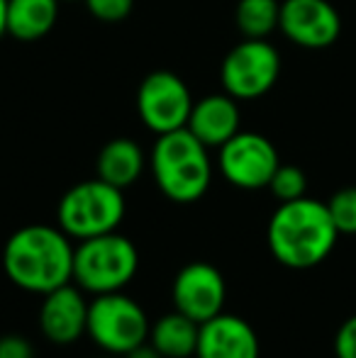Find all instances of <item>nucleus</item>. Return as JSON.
<instances>
[{"label": "nucleus", "instance_id": "2eb2a0df", "mask_svg": "<svg viewBox=\"0 0 356 358\" xmlns=\"http://www.w3.org/2000/svg\"><path fill=\"white\" fill-rule=\"evenodd\" d=\"M144 169H147V156H144L142 146L129 137L110 139L95 159L98 178H103L105 183L115 185L120 190L137 183L142 178Z\"/></svg>", "mask_w": 356, "mask_h": 358}, {"label": "nucleus", "instance_id": "412c9836", "mask_svg": "<svg viewBox=\"0 0 356 358\" xmlns=\"http://www.w3.org/2000/svg\"><path fill=\"white\" fill-rule=\"evenodd\" d=\"M88 8V13L100 22H122L129 17L134 8V0H83Z\"/></svg>", "mask_w": 356, "mask_h": 358}, {"label": "nucleus", "instance_id": "f3484780", "mask_svg": "<svg viewBox=\"0 0 356 358\" xmlns=\"http://www.w3.org/2000/svg\"><path fill=\"white\" fill-rule=\"evenodd\" d=\"M198 331H200L198 322L185 317L183 312L173 310V312L162 315L157 322H152L149 344H152L164 358H190V356H195Z\"/></svg>", "mask_w": 356, "mask_h": 358}, {"label": "nucleus", "instance_id": "4be33fe9", "mask_svg": "<svg viewBox=\"0 0 356 358\" xmlns=\"http://www.w3.org/2000/svg\"><path fill=\"white\" fill-rule=\"evenodd\" d=\"M334 356L337 358H356V315L349 317L334 336Z\"/></svg>", "mask_w": 356, "mask_h": 358}, {"label": "nucleus", "instance_id": "6ab92c4d", "mask_svg": "<svg viewBox=\"0 0 356 358\" xmlns=\"http://www.w3.org/2000/svg\"><path fill=\"white\" fill-rule=\"evenodd\" d=\"M269 190L278 203H290V200L305 198V193H308V178H305L303 169H298V166L280 164L276 169L273 178H271Z\"/></svg>", "mask_w": 356, "mask_h": 358}, {"label": "nucleus", "instance_id": "a878e982", "mask_svg": "<svg viewBox=\"0 0 356 358\" xmlns=\"http://www.w3.org/2000/svg\"><path fill=\"white\" fill-rule=\"evenodd\" d=\"M93 358H124V356H113V354H100V356H93Z\"/></svg>", "mask_w": 356, "mask_h": 358}, {"label": "nucleus", "instance_id": "6e6552de", "mask_svg": "<svg viewBox=\"0 0 356 358\" xmlns=\"http://www.w3.org/2000/svg\"><path fill=\"white\" fill-rule=\"evenodd\" d=\"M280 166L278 151L259 132L239 129L218 149V169L229 185L239 190L269 188L276 169Z\"/></svg>", "mask_w": 356, "mask_h": 358}, {"label": "nucleus", "instance_id": "4468645a", "mask_svg": "<svg viewBox=\"0 0 356 358\" xmlns=\"http://www.w3.org/2000/svg\"><path fill=\"white\" fill-rule=\"evenodd\" d=\"M185 127L208 149H220L239 132V105L229 93H213L195 100Z\"/></svg>", "mask_w": 356, "mask_h": 358}, {"label": "nucleus", "instance_id": "9d476101", "mask_svg": "<svg viewBox=\"0 0 356 358\" xmlns=\"http://www.w3.org/2000/svg\"><path fill=\"white\" fill-rule=\"evenodd\" d=\"M171 302L173 310L203 324L225 312V302H227L225 275L220 273L218 266L208 261H190L173 275Z\"/></svg>", "mask_w": 356, "mask_h": 358}, {"label": "nucleus", "instance_id": "7ed1b4c3", "mask_svg": "<svg viewBox=\"0 0 356 358\" xmlns=\"http://www.w3.org/2000/svg\"><path fill=\"white\" fill-rule=\"evenodd\" d=\"M154 183L178 205L198 203L213 183L210 149L188 127L159 134L149 154Z\"/></svg>", "mask_w": 356, "mask_h": 358}, {"label": "nucleus", "instance_id": "f8f14e48", "mask_svg": "<svg viewBox=\"0 0 356 358\" xmlns=\"http://www.w3.org/2000/svg\"><path fill=\"white\" fill-rule=\"evenodd\" d=\"M86 292L76 283H66L42 295L39 305V331L54 346H71L86 336L88 327Z\"/></svg>", "mask_w": 356, "mask_h": 358}, {"label": "nucleus", "instance_id": "20e7f679", "mask_svg": "<svg viewBox=\"0 0 356 358\" xmlns=\"http://www.w3.org/2000/svg\"><path fill=\"white\" fill-rule=\"evenodd\" d=\"M139 271V251L132 239L120 231L76 241L73 251V283L86 295L120 292Z\"/></svg>", "mask_w": 356, "mask_h": 358}, {"label": "nucleus", "instance_id": "0eeeda50", "mask_svg": "<svg viewBox=\"0 0 356 358\" xmlns=\"http://www.w3.org/2000/svg\"><path fill=\"white\" fill-rule=\"evenodd\" d=\"M280 76V54L266 39H244L222 59L220 80L234 100H254L266 95Z\"/></svg>", "mask_w": 356, "mask_h": 358}, {"label": "nucleus", "instance_id": "b1692460", "mask_svg": "<svg viewBox=\"0 0 356 358\" xmlns=\"http://www.w3.org/2000/svg\"><path fill=\"white\" fill-rule=\"evenodd\" d=\"M124 358H164V356L159 354V351L147 341V344H142V346H137L134 351H129V354L124 356Z\"/></svg>", "mask_w": 356, "mask_h": 358}, {"label": "nucleus", "instance_id": "a211bd4d", "mask_svg": "<svg viewBox=\"0 0 356 358\" xmlns=\"http://www.w3.org/2000/svg\"><path fill=\"white\" fill-rule=\"evenodd\" d=\"M278 0H239L234 8V22L244 39H266L278 29Z\"/></svg>", "mask_w": 356, "mask_h": 358}, {"label": "nucleus", "instance_id": "f257e3e1", "mask_svg": "<svg viewBox=\"0 0 356 358\" xmlns=\"http://www.w3.org/2000/svg\"><path fill=\"white\" fill-rule=\"evenodd\" d=\"M73 239L59 224H24L3 246V271L17 290L47 295L73 283Z\"/></svg>", "mask_w": 356, "mask_h": 358}, {"label": "nucleus", "instance_id": "dca6fc26", "mask_svg": "<svg viewBox=\"0 0 356 358\" xmlns=\"http://www.w3.org/2000/svg\"><path fill=\"white\" fill-rule=\"evenodd\" d=\"M59 20V0H8V34L20 42L47 37Z\"/></svg>", "mask_w": 356, "mask_h": 358}, {"label": "nucleus", "instance_id": "5701e85b", "mask_svg": "<svg viewBox=\"0 0 356 358\" xmlns=\"http://www.w3.org/2000/svg\"><path fill=\"white\" fill-rule=\"evenodd\" d=\"M0 358H34V346L22 334L0 336Z\"/></svg>", "mask_w": 356, "mask_h": 358}, {"label": "nucleus", "instance_id": "423d86ee", "mask_svg": "<svg viewBox=\"0 0 356 358\" xmlns=\"http://www.w3.org/2000/svg\"><path fill=\"white\" fill-rule=\"evenodd\" d=\"M152 322L147 310L124 290L93 295L88 302L86 336L100 354L127 356L149 341Z\"/></svg>", "mask_w": 356, "mask_h": 358}, {"label": "nucleus", "instance_id": "aec40b11", "mask_svg": "<svg viewBox=\"0 0 356 358\" xmlns=\"http://www.w3.org/2000/svg\"><path fill=\"white\" fill-rule=\"evenodd\" d=\"M329 217L339 234H356V188H342L329 198Z\"/></svg>", "mask_w": 356, "mask_h": 358}, {"label": "nucleus", "instance_id": "9b49d317", "mask_svg": "<svg viewBox=\"0 0 356 358\" xmlns=\"http://www.w3.org/2000/svg\"><path fill=\"white\" fill-rule=\"evenodd\" d=\"M278 29L303 49H327L342 34V17L329 0H283Z\"/></svg>", "mask_w": 356, "mask_h": 358}, {"label": "nucleus", "instance_id": "393cba45", "mask_svg": "<svg viewBox=\"0 0 356 358\" xmlns=\"http://www.w3.org/2000/svg\"><path fill=\"white\" fill-rule=\"evenodd\" d=\"M8 34V0H0V39Z\"/></svg>", "mask_w": 356, "mask_h": 358}, {"label": "nucleus", "instance_id": "1a4fd4ad", "mask_svg": "<svg viewBox=\"0 0 356 358\" xmlns=\"http://www.w3.org/2000/svg\"><path fill=\"white\" fill-rule=\"evenodd\" d=\"M190 110H193V95L185 80L173 71H152L139 83V120L157 137L173 129H183L188 124Z\"/></svg>", "mask_w": 356, "mask_h": 358}, {"label": "nucleus", "instance_id": "39448f33", "mask_svg": "<svg viewBox=\"0 0 356 358\" xmlns=\"http://www.w3.org/2000/svg\"><path fill=\"white\" fill-rule=\"evenodd\" d=\"M124 190L105 183L103 178H90L71 185L57 205V224L73 241L118 231L124 220Z\"/></svg>", "mask_w": 356, "mask_h": 358}, {"label": "nucleus", "instance_id": "f03ea898", "mask_svg": "<svg viewBox=\"0 0 356 358\" xmlns=\"http://www.w3.org/2000/svg\"><path fill=\"white\" fill-rule=\"evenodd\" d=\"M339 239V231L329 217L327 203L298 198L280 203L266 227L269 251L280 266L308 271L320 266Z\"/></svg>", "mask_w": 356, "mask_h": 358}, {"label": "nucleus", "instance_id": "ddd939ff", "mask_svg": "<svg viewBox=\"0 0 356 358\" xmlns=\"http://www.w3.org/2000/svg\"><path fill=\"white\" fill-rule=\"evenodd\" d=\"M195 358H262L259 334L244 317L220 312L200 324Z\"/></svg>", "mask_w": 356, "mask_h": 358}]
</instances>
